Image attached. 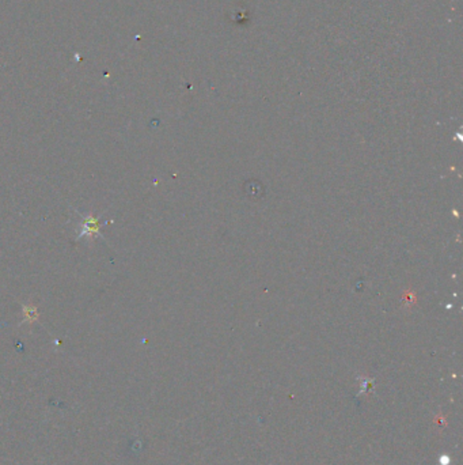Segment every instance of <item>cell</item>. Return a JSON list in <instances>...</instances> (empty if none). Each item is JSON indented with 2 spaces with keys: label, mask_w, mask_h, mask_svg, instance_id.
I'll list each match as a JSON object with an SVG mask.
<instances>
[{
  "label": "cell",
  "mask_w": 463,
  "mask_h": 465,
  "mask_svg": "<svg viewBox=\"0 0 463 465\" xmlns=\"http://www.w3.org/2000/svg\"><path fill=\"white\" fill-rule=\"evenodd\" d=\"M23 313H25V320L26 321H29V323L36 321L37 317H39V313H37V310H36V307H27V306H23Z\"/></svg>",
  "instance_id": "6da1fadb"
}]
</instances>
